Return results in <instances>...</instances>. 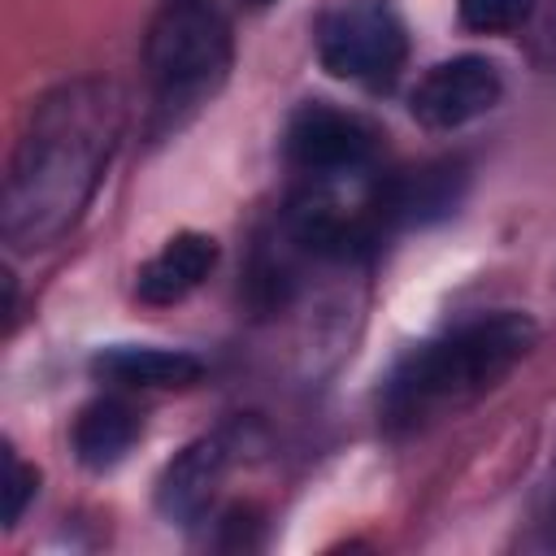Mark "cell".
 <instances>
[{
    "label": "cell",
    "instance_id": "obj_1",
    "mask_svg": "<svg viewBox=\"0 0 556 556\" xmlns=\"http://www.w3.org/2000/svg\"><path fill=\"white\" fill-rule=\"evenodd\" d=\"M126 96L109 78H70L43 91L13 143L0 235L13 252L61 243L91 208L122 143Z\"/></svg>",
    "mask_w": 556,
    "mask_h": 556
},
{
    "label": "cell",
    "instance_id": "obj_2",
    "mask_svg": "<svg viewBox=\"0 0 556 556\" xmlns=\"http://www.w3.org/2000/svg\"><path fill=\"white\" fill-rule=\"evenodd\" d=\"M539 343V321L521 308L478 313L408 348L382 387L387 426H417L495 391Z\"/></svg>",
    "mask_w": 556,
    "mask_h": 556
},
{
    "label": "cell",
    "instance_id": "obj_3",
    "mask_svg": "<svg viewBox=\"0 0 556 556\" xmlns=\"http://www.w3.org/2000/svg\"><path fill=\"white\" fill-rule=\"evenodd\" d=\"M235 65L230 13L222 0H165L143 39L152 139L178 135L204 104L217 100Z\"/></svg>",
    "mask_w": 556,
    "mask_h": 556
},
{
    "label": "cell",
    "instance_id": "obj_4",
    "mask_svg": "<svg viewBox=\"0 0 556 556\" xmlns=\"http://www.w3.org/2000/svg\"><path fill=\"white\" fill-rule=\"evenodd\" d=\"M408 56V30L391 0H339L317 22V61L330 78L391 87Z\"/></svg>",
    "mask_w": 556,
    "mask_h": 556
},
{
    "label": "cell",
    "instance_id": "obj_5",
    "mask_svg": "<svg viewBox=\"0 0 556 556\" xmlns=\"http://www.w3.org/2000/svg\"><path fill=\"white\" fill-rule=\"evenodd\" d=\"M378 156V130L326 100H308L287 122V161L304 178H365Z\"/></svg>",
    "mask_w": 556,
    "mask_h": 556
},
{
    "label": "cell",
    "instance_id": "obj_6",
    "mask_svg": "<svg viewBox=\"0 0 556 556\" xmlns=\"http://www.w3.org/2000/svg\"><path fill=\"white\" fill-rule=\"evenodd\" d=\"M504 96V74L495 61L486 56H452L430 65L413 96H408V113L426 126V130H460L469 122H478L482 113H491Z\"/></svg>",
    "mask_w": 556,
    "mask_h": 556
},
{
    "label": "cell",
    "instance_id": "obj_7",
    "mask_svg": "<svg viewBox=\"0 0 556 556\" xmlns=\"http://www.w3.org/2000/svg\"><path fill=\"white\" fill-rule=\"evenodd\" d=\"M239 447H243V426H226V430L191 439L156 478V508H161V517L178 521V526H195L213 508L217 486L230 473Z\"/></svg>",
    "mask_w": 556,
    "mask_h": 556
},
{
    "label": "cell",
    "instance_id": "obj_8",
    "mask_svg": "<svg viewBox=\"0 0 556 556\" xmlns=\"http://www.w3.org/2000/svg\"><path fill=\"white\" fill-rule=\"evenodd\" d=\"M469 187L465 161H430L421 169L395 174L378 182V213L391 226H430L447 213H456L460 195Z\"/></svg>",
    "mask_w": 556,
    "mask_h": 556
},
{
    "label": "cell",
    "instance_id": "obj_9",
    "mask_svg": "<svg viewBox=\"0 0 556 556\" xmlns=\"http://www.w3.org/2000/svg\"><path fill=\"white\" fill-rule=\"evenodd\" d=\"M217 265V239L204 230H178L161 243L156 256H148L135 274V295L152 308L187 300Z\"/></svg>",
    "mask_w": 556,
    "mask_h": 556
},
{
    "label": "cell",
    "instance_id": "obj_10",
    "mask_svg": "<svg viewBox=\"0 0 556 556\" xmlns=\"http://www.w3.org/2000/svg\"><path fill=\"white\" fill-rule=\"evenodd\" d=\"M91 374L117 387L143 391H182L204 378V361L187 348H156V343H113L91 356Z\"/></svg>",
    "mask_w": 556,
    "mask_h": 556
},
{
    "label": "cell",
    "instance_id": "obj_11",
    "mask_svg": "<svg viewBox=\"0 0 556 556\" xmlns=\"http://www.w3.org/2000/svg\"><path fill=\"white\" fill-rule=\"evenodd\" d=\"M143 434V417L135 404H126L122 395H100L91 404L78 408L74 417V430H70V443H74V456L83 469L91 473H104L113 465H122L130 456V447L139 443Z\"/></svg>",
    "mask_w": 556,
    "mask_h": 556
},
{
    "label": "cell",
    "instance_id": "obj_12",
    "mask_svg": "<svg viewBox=\"0 0 556 556\" xmlns=\"http://www.w3.org/2000/svg\"><path fill=\"white\" fill-rule=\"evenodd\" d=\"M460 22L478 35H508L530 22L534 0H456Z\"/></svg>",
    "mask_w": 556,
    "mask_h": 556
},
{
    "label": "cell",
    "instance_id": "obj_13",
    "mask_svg": "<svg viewBox=\"0 0 556 556\" xmlns=\"http://www.w3.org/2000/svg\"><path fill=\"white\" fill-rule=\"evenodd\" d=\"M4 465H9V500H4V526H17L22 521V513H26V504H30V495L39 491V469L35 465H26L13 447H4Z\"/></svg>",
    "mask_w": 556,
    "mask_h": 556
},
{
    "label": "cell",
    "instance_id": "obj_14",
    "mask_svg": "<svg viewBox=\"0 0 556 556\" xmlns=\"http://www.w3.org/2000/svg\"><path fill=\"white\" fill-rule=\"evenodd\" d=\"M226 4V0H222ZM235 4H248V9H265V4H274V0H235Z\"/></svg>",
    "mask_w": 556,
    "mask_h": 556
},
{
    "label": "cell",
    "instance_id": "obj_15",
    "mask_svg": "<svg viewBox=\"0 0 556 556\" xmlns=\"http://www.w3.org/2000/svg\"><path fill=\"white\" fill-rule=\"evenodd\" d=\"M552 539H556V513H552Z\"/></svg>",
    "mask_w": 556,
    "mask_h": 556
}]
</instances>
